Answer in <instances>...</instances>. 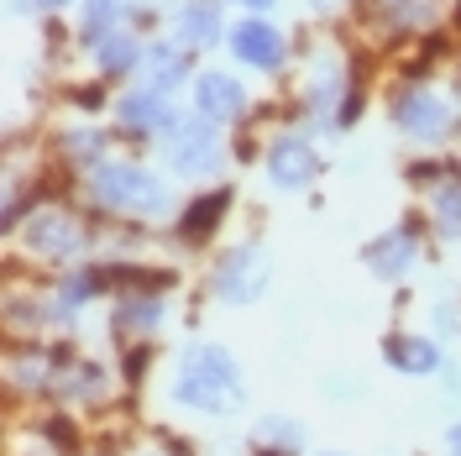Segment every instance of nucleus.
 <instances>
[{"instance_id":"1","label":"nucleus","mask_w":461,"mask_h":456,"mask_svg":"<svg viewBox=\"0 0 461 456\" xmlns=\"http://www.w3.org/2000/svg\"><path fill=\"white\" fill-rule=\"evenodd\" d=\"M178 399L189 404V409H204V415H230L236 409V399H241V372H236L226 346H194L184 357Z\"/></svg>"},{"instance_id":"2","label":"nucleus","mask_w":461,"mask_h":456,"mask_svg":"<svg viewBox=\"0 0 461 456\" xmlns=\"http://www.w3.org/2000/svg\"><path fill=\"white\" fill-rule=\"evenodd\" d=\"M95 195H100V205L137 210V215H163V210H168V189H163L147 169H137V163H100Z\"/></svg>"},{"instance_id":"3","label":"nucleus","mask_w":461,"mask_h":456,"mask_svg":"<svg viewBox=\"0 0 461 456\" xmlns=\"http://www.w3.org/2000/svg\"><path fill=\"white\" fill-rule=\"evenodd\" d=\"M262 284H267V257L258 247H236V252L221 262V273H215V288H221V299H258Z\"/></svg>"},{"instance_id":"4","label":"nucleus","mask_w":461,"mask_h":456,"mask_svg":"<svg viewBox=\"0 0 461 456\" xmlns=\"http://www.w3.org/2000/svg\"><path fill=\"white\" fill-rule=\"evenodd\" d=\"M194 105H200V115L215 126V121L241 115L247 95H241V85H236V79H226V74H200V85H194Z\"/></svg>"},{"instance_id":"5","label":"nucleus","mask_w":461,"mask_h":456,"mask_svg":"<svg viewBox=\"0 0 461 456\" xmlns=\"http://www.w3.org/2000/svg\"><path fill=\"white\" fill-rule=\"evenodd\" d=\"M230 48L241 63H258V68H273L278 58H284V37L267 27V22H241V27L230 32Z\"/></svg>"},{"instance_id":"6","label":"nucleus","mask_w":461,"mask_h":456,"mask_svg":"<svg viewBox=\"0 0 461 456\" xmlns=\"http://www.w3.org/2000/svg\"><path fill=\"white\" fill-rule=\"evenodd\" d=\"M315 147L299 142V137H284V142L273 147V184H284V189H304L310 178H315Z\"/></svg>"},{"instance_id":"7","label":"nucleus","mask_w":461,"mask_h":456,"mask_svg":"<svg viewBox=\"0 0 461 456\" xmlns=\"http://www.w3.org/2000/svg\"><path fill=\"white\" fill-rule=\"evenodd\" d=\"M173 163L184 173H200V169H215L221 163V147H215V126L210 121H194V126H184L178 137H173Z\"/></svg>"},{"instance_id":"8","label":"nucleus","mask_w":461,"mask_h":456,"mask_svg":"<svg viewBox=\"0 0 461 456\" xmlns=\"http://www.w3.org/2000/svg\"><path fill=\"white\" fill-rule=\"evenodd\" d=\"M399 121H403V132H414V137H440L446 132V105L435 95H425V89H414V95L399 100Z\"/></svg>"},{"instance_id":"9","label":"nucleus","mask_w":461,"mask_h":456,"mask_svg":"<svg viewBox=\"0 0 461 456\" xmlns=\"http://www.w3.org/2000/svg\"><path fill=\"white\" fill-rule=\"evenodd\" d=\"M409 257H414V236H409V231H393V236H383L377 247H367V268L383 273V278H393V273L409 268Z\"/></svg>"},{"instance_id":"10","label":"nucleus","mask_w":461,"mask_h":456,"mask_svg":"<svg viewBox=\"0 0 461 456\" xmlns=\"http://www.w3.org/2000/svg\"><path fill=\"white\" fill-rule=\"evenodd\" d=\"M27 242L37 252H74V242H79V231L68 215H42V221H32L27 226Z\"/></svg>"},{"instance_id":"11","label":"nucleus","mask_w":461,"mask_h":456,"mask_svg":"<svg viewBox=\"0 0 461 456\" xmlns=\"http://www.w3.org/2000/svg\"><path fill=\"white\" fill-rule=\"evenodd\" d=\"M121 121L137 132H163V126H173V111L158 95H131V100H121Z\"/></svg>"},{"instance_id":"12","label":"nucleus","mask_w":461,"mask_h":456,"mask_svg":"<svg viewBox=\"0 0 461 456\" xmlns=\"http://www.w3.org/2000/svg\"><path fill=\"white\" fill-rule=\"evenodd\" d=\"M388 357H393L403 372H435V362H440V357H435V346H430V342H420V336H409V342H393V346H388Z\"/></svg>"},{"instance_id":"13","label":"nucleus","mask_w":461,"mask_h":456,"mask_svg":"<svg viewBox=\"0 0 461 456\" xmlns=\"http://www.w3.org/2000/svg\"><path fill=\"white\" fill-rule=\"evenodd\" d=\"M221 215H226V195H210V200H194V210L184 215V231H189V236H204V231L215 226Z\"/></svg>"},{"instance_id":"14","label":"nucleus","mask_w":461,"mask_h":456,"mask_svg":"<svg viewBox=\"0 0 461 456\" xmlns=\"http://www.w3.org/2000/svg\"><path fill=\"white\" fill-rule=\"evenodd\" d=\"M215 32H221V22H215L210 5H189L184 11V42H210Z\"/></svg>"},{"instance_id":"15","label":"nucleus","mask_w":461,"mask_h":456,"mask_svg":"<svg viewBox=\"0 0 461 456\" xmlns=\"http://www.w3.org/2000/svg\"><path fill=\"white\" fill-rule=\"evenodd\" d=\"M100 58H105V68H126V63L137 58V48H131L121 32H111V42H105V53H100Z\"/></svg>"},{"instance_id":"16","label":"nucleus","mask_w":461,"mask_h":456,"mask_svg":"<svg viewBox=\"0 0 461 456\" xmlns=\"http://www.w3.org/2000/svg\"><path fill=\"white\" fill-rule=\"evenodd\" d=\"M440 221L451 231H461V184H446L440 189Z\"/></svg>"},{"instance_id":"17","label":"nucleus","mask_w":461,"mask_h":456,"mask_svg":"<svg viewBox=\"0 0 461 456\" xmlns=\"http://www.w3.org/2000/svg\"><path fill=\"white\" fill-rule=\"evenodd\" d=\"M105 16H111V0H89V37L105 27Z\"/></svg>"},{"instance_id":"18","label":"nucleus","mask_w":461,"mask_h":456,"mask_svg":"<svg viewBox=\"0 0 461 456\" xmlns=\"http://www.w3.org/2000/svg\"><path fill=\"white\" fill-rule=\"evenodd\" d=\"M89 294H95V278H89V273H85V278H74V284L63 288V299H68V305H74V299H89Z\"/></svg>"},{"instance_id":"19","label":"nucleus","mask_w":461,"mask_h":456,"mask_svg":"<svg viewBox=\"0 0 461 456\" xmlns=\"http://www.w3.org/2000/svg\"><path fill=\"white\" fill-rule=\"evenodd\" d=\"M446 446H451V451H456V456H461V425H456V430H451V435H446Z\"/></svg>"},{"instance_id":"20","label":"nucleus","mask_w":461,"mask_h":456,"mask_svg":"<svg viewBox=\"0 0 461 456\" xmlns=\"http://www.w3.org/2000/svg\"><path fill=\"white\" fill-rule=\"evenodd\" d=\"M247 5H267V0H247Z\"/></svg>"},{"instance_id":"21","label":"nucleus","mask_w":461,"mask_h":456,"mask_svg":"<svg viewBox=\"0 0 461 456\" xmlns=\"http://www.w3.org/2000/svg\"><path fill=\"white\" fill-rule=\"evenodd\" d=\"M330 456H341V451H330Z\"/></svg>"}]
</instances>
